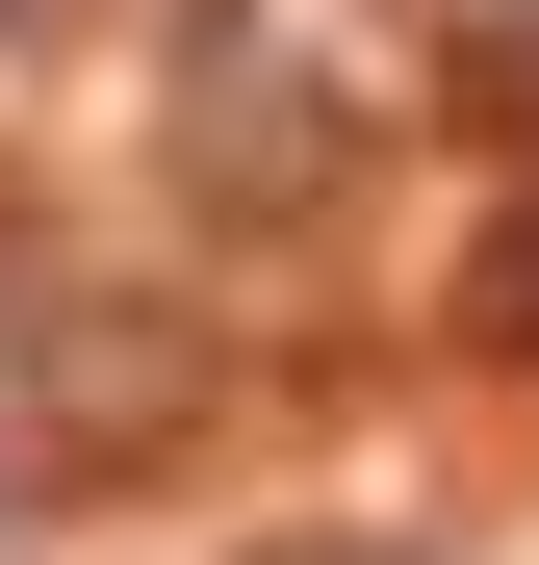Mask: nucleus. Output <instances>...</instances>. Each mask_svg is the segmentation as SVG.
<instances>
[{
    "mask_svg": "<svg viewBox=\"0 0 539 565\" xmlns=\"http://www.w3.org/2000/svg\"><path fill=\"white\" fill-rule=\"evenodd\" d=\"M52 412H104V462H154L180 412H206V360H180L154 309H129V334H52Z\"/></svg>",
    "mask_w": 539,
    "mask_h": 565,
    "instance_id": "f03ea898",
    "label": "nucleus"
},
{
    "mask_svg": "<svg viewBox=\"0 0 539 565\" xmlns=\"http://www.w3.org/2000/svg\"><path fill=\"white\" fill-rule=\"evenodd\" d=\"M180 180H206V206H257V232H309V206H359V104H334L309 52H206Z\"/></svg>",
    "mask_w": 539,
    "mask_h": 565,
    "instance_id": "f257e3e1",
    "label": "nucleus"
},
{
    "mask_svg": "<svg viewBox=\"0 0 539 565\" xmlns=\"http://www.w3.org/2000/svg\"><path fill=\"white\" fill-rule=\"evenodd\" d=\"M334 565H411V540H334Z\"/></svg>",
    "mask_w": 539,
    "mask_h": 565,
    "instance_id": "39448f33",
    "label": "nucleus"
},
{
    "mask_svg": "<svg viewBox=\"0 0 539 565\" xmlns=\"http://www.w3.org/2000/svg\"><path fill=\"white\" fill-rule=\"evenodd\" d=\"M488 129H514V180H539V26H514V52H488Z\"/></svg>",
    "mask_w": 539,
    "mask_h": 565,
    "instance_id": "20e7f679",
    "label": "nucleus"
},
{
    "mask_svg": "<svg viewBox=\"0 0 539 565\" xmlns=\"http://www.w3.org/2000/svg\"><path fill=\"white\" fill-rule=\"evenodd\" d=\"M436 309H463V360H539V180H488V232L436 257Z\"/></svg>",
    "mask_w": 539,
    "mask_h": 565,
    "instance_id": "7ed1b4c3",
    "label": "nucleus"
}]
</instances>
